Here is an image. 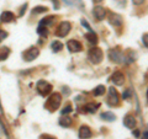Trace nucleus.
I'll use <instances>...</instances> for the list:
<instances>
[{
  "mask_svg": "<svg viewBox=\"0 0 148 139\" xmlns=\"http://www.w3.org/2000/svg\"><path fill=\"white\" fill-rule=\"evenodd\" d=\"M119 102H120V99H119V94H117L116 89L110 87L109 89V104L112 106H117Z\"/></svg>",
  "mask_w": 148,
  "mask_h": 139,
  "instance_id": "obj_8",
  "label": "nucleus"
},
{
  "mask_svg": "<svg viewBox=\"0 0 148 139\" xmlns=\"http://www.w3.org/2000/svg\"><path fill=\"white\" fill-rule=\"evenodd\" d=\"M48 9L46 6H36L34 9V14H42V12H46Z\"/></svg>",
  "mask_w": 148,
  "mask_h": 139,
  "instance_id": "obj_23",
  "label": "nucleus"
},
{
  "mask_svg": "<svg viewBox=\"0 0 148 139\" xmlns=\"http://www.w3.org/2000/svg\"><path fill=\"white\" fill-rule=\"evenodd\" d=\"M67 47L72 53H77V52H80L82 50V44H80V42H78L77 40H69L67 43Z\"/></svg>",
  "mask_w": 148,
  "mask_h": 139,
  "instance_id": "obj_10",
  "label": "nucleus"
},
{
  "mask_svg": "<svg viewBox=\"0 0 148 139\" xmlns=\"http://www.w3.org/2000/svg\"><path fill=\"white\" fill-rule=\"evenodd\" d=\"M128 94H130V92H128V91H126V92H125V94L122 95V97H123V99H127V97H128Z\"/></svg>",
  "mask_w": 148,
  "mask_h": 139,
  "instance_id": "obj_32",
  "label": "nucleus"
},
{
  "mask_svg": "<svg viewBox=\"0 0 148 139\" xmlns=\"http://www.w3.org/2000/svg\"><path fill=\"white\" fill-rule=\"evenodd\" d=\"M26 7H27V4H25V5H22L21 11H20V14H18V16H22V15H24V12L26 11Z\"/></svg>",
  "mask_w": 148,
  "mask_h": 139,
  "instance_id": "obj_31",
  "label": "nucleus"
},
{
  "mask_svg": "<svg viewBox=\"0 0 148 139\" xmlns=\"http://www.w3.org/2000/svg\"><path fill=\"white\" fill-rule=\"evenodd\" d=\"M105 90H106V87L104 85H99L96 89H94V95L95 96H101V95H104L105 94Z\"/></svg>",
  "mask_w": 148,
  "mask_h": 139,
  "instance_id": "obj_21",
  "label": "nucleus"
},
{
  "mask_svg": "<svg viewBox=\"0 0 148 139\" xmlns=\"http://www.w3.org/2000/svg\"><path fill=\"white\" fill-rule=\"evenodd\" d=\"M100 107L99 104H94V102H89L85 105V111L89 113H95L96 111H98V108Z\"/></svg>",
  "mask_w": 148,
  "mask_h": 139,
  "instance_id": "obj_15",
  "label": "nucleus"
},
{
  "mask_svg": "<svg viewBox=\"0 0 148 139\" xmlns=\"http://www.w3.org/2000/svg\"><path fill=\"white\" fill-rule=\"evenodd\" d=\"M110 22H111V25H114L116 27H120L122 25V16L119 15V14H111Z\"/></svg>",
  "mask_w": 148,
  "mask_h": 139,
  "instance_id": "obj_14",
  "label": "nucleus"
},
{
  "mask_svg": "<svg viewBox=\"0 0 148 139\" xmlns=\"http://www.w3.org/2000/svg\"><path fill=\"white\" fill-rule=\"evenodd\" d=\"M40 139H56V138L52 136H48V134H42V136L40 137Z\"/></svg>",
  "mask_w": 148,
  "mask_h": 139,
  "instance_id": "obj_30",
  "label": "nucleus"
},
{
  "mask_svg": "<svg viewBox=\"0 0 148 139\" xmlns=\"http://www.w3.org/2000/svg\"><path fill=\"white\" fill-rule=\"evenodd\" d=\"M9 55H10V49H9L8 47H1L0 48V62L5 61Z\"/></svg>",
  "mask_w": 148,
  "mask_h": 139,
  "instance_id": "obj_18",
  "label": "nucleus"
},
{
  "mask_svg": "<svg viewBox=\"0 0 148 139\" xmlns=\"http://www.w3.org/2000/svg\"><path fill=\"white\" fill-rule=\"evenodd\" d=\"M142 42H143V44L146 46V47L148 48V33H145L142 36Z\"/></svg>",
  "mask_w": 148,
  "mask_h": 139,
  "instance_id": "obj_26",
  "label": "nucleus"
},
{
  "mask_svg": "<svg viewBox=\"0 0 148 139\" xmlns=\"http://www.w3.org/2000/svg\"><path fill=\"white\" fill-rule=\"evenodd\" d=\"M147 97H148V92H147Z\"/></svg>",
  "mask_w": 148,
  "mask_h": 139,
  "instance_id": "obj_36",
  "label": "nucleus"
},
{
  "mask_svg": "<svg viewBox=\"0 0 148 139\" xmlns=\"http://www.w3.org/2000/svg\"><path fill=\"white\" fill-rule=\"evenodd\" d=\"M123 126L126 128H130V129L135 128V126H136L135 117H133L132 114H126L125 116V118H123Z\"/></svg>",
  "mask_w": 148,
  "mask_h": 139,
  "instance_id": "obj_11",
  "label": "nucleus"
},
{
  "mask_svg": "<svg viewBox=\"0 0 148 139\" xmlns=\"http://www.w3.org/2000/svg\"><path fill=\"white\" fill-rule=\"evenodd\" d=\"M51 47H52L53 52H59L61 49H63V44L59 42V41H53L52 44H51Z\"/></svg>",
  "mask_w": 148,
  "mask_h": 139,
  "instance_id": "obj_20",
  "label": "nucleus"
},
{
  "mask_svg": "<svg viewBox=\"0 0 148 139\" xmlns=\"http://www.w3.org/2000/svg\"><path fill=\"white\" fill-rule=\"evenodd\" d=\"M61 102H62V96H61V94H58V92H54V94H52V95L48 97L47 102H46V107H47L49 111H52V112H53V111L59 108Z\"/></svg>",
  "mask_w": 148,
  "mask_h": 139,
  "instance_id": "obj_1",
  "label": "nucleus"
},
{
  "mask_svg": "<svg viewBox=\"0 0 148 139\" xmlns=\"http://www.w3.org/2000/svg\"><path fill=\"white\" fill-rule=\"evenodd\" d=\"M92 15H94V17L96 18L98 21H103L105 16H106V10H105V7L103 6H95L94 9H92Z\"/></svg>",
  "mask_w": 148,
  "mask_h": 139,
  "instance_id": "obj_7",
  "label": "nucleus"
},
{
  "mask_svg": "<svg viewBox=\"0 0 148 139\" xmlns=\"http://www.w3.org/2000/svg\"><path fill=\"white\" fill-rule=\"evenodd\" d=\"M143 137H145L146 139H148V132H145V133H143Z\"/></svg>",
  "mask_w": 148,
  "mask_h": 139,
  "instance_id": "obj_34",
  "label": "nucleus"
},
{
  "mask_svg": "<svg viewBox=\"0 0 148 139\" xmlns=\"http://www.w3.org/2000/svg\"><path fill=\"white\" fill-rule=\"evenodd\" d=\"M133 134H135V137H136V138L140 137V132H138V131H135V132H133Z\"/></svg>",
  "mask_w": 148,
  "mask_h": 139,
  "instance_id": "obj_33",
  "label": "nucleus"
},
{
  "mask_svg": "<svg viewBox=\"0 0 148 139\" xmlns=\"http://www.w3.org/2000/svg\"><path fill=\"white\" fill-rule=\"evenodd\" d=\"M38 54H40V50L37 49L36 47H31L26 50V52H24V59L26 62H31V61H34V59H36L37 57H38Z\"/></svg>",
  "mask_w": 148,
  "mask_h": 139,
  "instance_id": "obj_6",
  "label": "nucleus"
},
{
  "mask_svg": "<svg viewBox=\"0 0 148 139\" xmlns=\"http://www.w3.org/2000/svg\"><path fill=\"white\" fill-rule=\"evenodd\" d=\"M100 1H103V0H94V3H100Z\"/></svg>",
  "mask_w": 148,
  "mask_h": 139,
  "instance_id": "obj_35",
  "label": "nucleus"
},
{
  "mask_svg": "<svg viewBox=\"0 0 148 139\" xmlns=\"http://www.w3.org/2000/svg\"><path fill=\"white\" fill-rule=\"evenodd\" d=\"M111 81H112L115 85L121 86V85H123V82H125V75L121 72H115L112 75H111Z\"/></svg>",
  "mask_w": 148,
  "mask_h": 139,
  "instance_id": "obj_9",
  "label": "nucleus"
},
{
  "mask_svg": "<svg viewBox=\"0 0 148 139\" xmlns=\"http://www.w3.org/2000/svg\"><path fill=\"white\" fill-rule=\"evenodd\" d=\"M53 20H54V17H53V16L46 17V18H43V20H42V22H41V25H43V26L52 25V24H53Z\"/></svg>",
  "mask_w": 148,
  "mask_h": 139,
  "instance_id": "obj_22",
  "label": "nucleus"
},
{
  "mask_svg": "<svg viewBox=\"0 0 148 139\" xmlns=\"http://www.w3.org/2000/svg\"><path fill=\"white\" fill-rule=\"evenodd\" d=\"M8 37V32H5V31H3V30H0V42L1 41H4Z\"/></svg>",
  "mask_w": 148,
  "mask_h": 139,
  "instance_id": "obj_27",
  "label": "nucleus"
},
{
  "mask_svg": "<svg viewBox=\"0 0 148 139\" xmlns=\"http://www.w3.org/2000/svg\"><path fill=\"white\" fill-rule=\"evenodd\" d=\"M36 89H37V91H38L40 95L47 96L51 92V90H52V85H51L49 82H47L46 80H40L36 85Z\"/></svg>",
  "mask_w": 148,
  "mask_h": 139,
  "instance_id": "obj_3",
  "label": "nucleus"
},
{
  "mask_svg": "<svg viewBox=\"0 0 148 139\" xmlns=\"http://www.w3.org/2000/svg\"><path fill=\"white\" fill-rule=\"evenodd\" d=\"M72 30V25L69 21H62L59 26L57 27V31H56V35L59 37H66Z\"/></svg>",
  "mask_w": 148,
  "mask_h": 139,
  "instance_id": "obj_4",
  "label": "nucleus"
},
{
  "mask_svg": "<svg viewBox=\"0 0 148 139\" xmlns=\"http://www.w3.org/2000/svg\"><path fill=\"white\" fill-rule=\"evenodd\" d=\"M69 112H72V106H71V105H67L66 107L62 110V113H63V114H67V113H69Z\"/></svg>",
  "mask_w": 148,
  "mask_h": 139,
  "instance_id": "obj_25",
  "label": "nucleus"
},
{
  "mask_svg": "<svg viewBox=\"0 0 148 139\" xmlns=\"http://www.w3.org/2000/svg\"><path fill=\"white\" fill-rule=\"evenodd\" d=\"M109 58H110V61H112L115 63H122L123 62V54L121 50H119V49H110L109 50Z\"/></svg>",
  "mask_w": 148,
  "mask_h": 139,
  "instance_id": "obj_5",
  "label": "nucleus"
},
{
  "mask_svg": "<svg viewBox=\"0 0 148 139\" xmlns=\"http://www.w3.org/2000/svg\"><path fill=\"white\" fill-rule=\"evenodd\" d=\"M101 118L105 119V121H108V122H114L115 119H116V116H115L112 112H104V113H101Z\"/></svg>",
  "mask_w": 148,
  "mask_h": 139,
  "instance_id": "obj_19",
  "label": "nucleus"
},
{
  "mask_svg": "<svg viewBox=\"0 0 148 139\" xmlns=\"http://www.w3.org/2000/svg\"><path fill=\"white\" fill-rule=\"evenodd\" d=\"M91 137V131L88 126H82L79 128V138L80 139H89Z\"/></svg>",
  "mask_w": 148,
  "mask_h": 139,
  "instance_id": "obj_12",
  "label": "nucleus"
},
{
  "mask_svg": "<svg viewBox=\"0 0 148 139\" xmlns=\"http://www.w3.org/2000/svg\"><path fill=\"white\" fill-rule=\"evenodd\" d=\"M145 3V0H132V4L133 5H142V4Z\"/></svg>",
  "mask_w": 148,
  "mask_h": 139,
  "instance_id": "obj_29",
  "label": "nucleus"
},
{
  "mask_svg": "<svg viewBox=\"0 0 148 139\" xmlns=\"http://www.w3.org/2000/svg\"><path fill=\"white\" fill-rule=\"evenodd\" d=\"M14 20H15V15H14L11 11H4L1 14V16H0V21L5 22V24H8V22H11Z\"/></svg>",
  "mask_w": 148,
  "mask_h": 139,
  "instance_id": "obj_13",
  "label": "nucleus"
},
{
  "mask_svg": "<svg viewBox=\"0 0 148 139\" xmlns=\"http://www.w3.org/2000/svg\"><path fill=\"white\" fill-rule=\"evenodd\" d=\"M37 32H38V35H41V36H47V29H46V26L43 27V25H41L38 27Z\"/></svg>",
  "mask_w": 148,
  "mask_h": 139,
  "instance_id": "obj_24",
  "label": "nucleus"
},
{
  "mask_svg": "<svg viewBox=\"0 0 148 139\" xmlns=\"http://www.w3.org/2000/svg\"><path fill=\"white\" fill-rule=\"evenodd\" d=\"M72 123H73V119L71 117H68V116H64V117L59 119V124H61L62 127H71Z\"/></svg>",
  "mask_w": 148,
  "mask_h": 139,
  "instance_id": "obj_17",
  "label": "nucleus"
},
{
  "mask_svg": "<svg viewBox=\"0 0 148 139\" xmlns=\"http://www.w3.org/2000/svg\"><path fill=\"white\" fill-rule=\"evenodd\" d=\"M88 58L90 59L92 64H100L103 61V50L99 47H92L88 53Z\"/></svg>",
  "mask_w": 148,
  "mask_h": 139,
  "instance_id": "obj_2",
  "label": "nucleus"
},
{
  "mask_svg": "<svg viewBox=\"0 0 148 139\" xmlns=\"http://www.w3.org/2000/svg\"><path fill=\"white\" fill-rule=\"evenodd\" d=\"M82 25H83V26H84V27H86V30H89V31H91V29H90V26H89V24H88V22H86V20H85V18H83V20H82Z\"/></svg>",
  "mask_w": 148,
  "mask_h": 139,
  "instance_id": "obj_28",
  "label": "nucleus"
},
{
  "mask_svg": "<svg viewBox=\"0 0 148 139\" xmlns=\"http://www.w3.org/2000/svg\"><path fill=\"white\" fill-rule=\"evenodd\" d=\"M85 38L89 41L91 44H96V43H98V36H96L92 31H90V32H88V33H85Z\"/></svg>",
  "mask_w": 148,
  "mask_h": 139,
  "instance_id": "obj_16",
  "label": "nucleus"
}]
</instances>
